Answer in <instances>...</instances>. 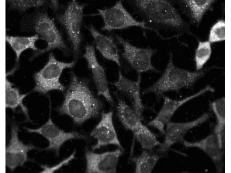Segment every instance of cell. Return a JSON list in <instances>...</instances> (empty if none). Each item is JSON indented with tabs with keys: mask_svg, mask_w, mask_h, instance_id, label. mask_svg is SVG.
<instances>
[{
	"mask_svg": "<svg viewBox=\"0 0 231 173\" xmlns=\"http://www.w3.org/2000/svg\"><path fill=\"white\" fill-rule=\"evenodd\" d=\"M102 108V103L86 82L72 74L64 101L59 109L60 113L69 116L75 123L79 124L98 116Z\"/></svg>",
	"mask_w": 231,
	"mask_h": 173,
	"instance_id": "1",
	"label": "cell"
},
{
	"mask_svg": "<svg viewBox=\"0 0 231 173\" xmlns=\"http://www.w3.org/2000/svg\"><path fill=\"white\" fill-rule=\"evenodd\" d=\"M172 57L170 54L163 72L153 85L143 91V94L152 93L159 96L168 91H178L192 86L204 75V71L191 72L177 67Z\"/></svg>",
	"mask_w": 231,
	"mask_h": 173,
	"instance_id": "2",
	"label": "cell"
},
{
	"mask_svg": "<svg viewBox=\"0 0 231 173\" xmlns=\"http://www.w3.org/2000/svg\"><path fill=\"white\" fill-rule=\"evenodd\" d=\"M74 64V61L66 63L58 61L51 53L44 67L34 74V91L43 94L53 90L64 91L65 87L60 81L61 75L65 69L72 67Z\"/></svg>",
	"mask_w": 231,
	"mask_h": 173,
	"instance_id": "3",
	"label": "cell"
},
{
	"mask_svg": "<svg viewBox=\"0 0 231 173\" xmlns=\"http://www.w3.org/2000/svg\"><path fill=\"white\" fill-rule=\"evenodd\" d=\"M135 4L147 18L157 24L178 27L182 19L174 6L164 0H137Z\"/></svg>",
	"mask_w": 231,
	"mask_h": 173,
	"instance_id": "4",
	"label": "cell"
},
{
	"mask_svg": "<svg viewBox=\"0 0 231 173\" xmlns=\"http://www.w3.org/2000/svg\"><path fill=\"white\" fill-rule=\"evenodd\" d=\"M98 10V13L96 15L101 16L104 22L103 30L110 31L135 27L158 33L157 30L146 26L145 22L135 18L124 7L121 1L109 8Z\"/></svg>",
	"mask_w": 231,
	"mask_h": 173,
	"instance_id": "5",
	"label": "cell"
},
{
	"mask_svg": "<svg viewBox=\"0 0 231 173\" xmlns=\"http://www.w3.org/2000/svg\"><path fill=\"white\" fill-rule=\"evenodd\" d=\"M116 38L123 48V57L137 72H160L152 63V58L157 52L156 50L136 46L120 36H117Z\"/></svg>",
	"mask_w": 231,
	"mask_h": 173,
	"instance_id": "6",
	"label": "cell"
},
{
	"mask_svg": "<svg viewBox=\"0 0 231 173\" xmlns=\"http://www.w3.org/2000/svg\"><path fill=\"white\" fill-rule=\"evenodd\" d=\"M86 5L72 0L69 4L64 12L57 17L58 20L66 30L76 56L78 54L79 49L83 10Z\"/></svg>",
	"mask_w": 231,
	"mask_h": 173,
	"instance_id": "7",
	"label": "cell"
},
{
	"mask_svg": "<svg viewBox=\"0 0 231 173\" xmlns=\"http://www.w3.org/2000/svg\"><path fill=\"white\" fill-rule=\"evenodd\" d=\"M213 90L211 86L208 85L196 93L181 99H174L163 96V105L155 117L150 121L148 125L156 128L161 133L165 134L164 127L169 122L176 111L182 106L201 95Z\"/></svg>",
	"mask_w": 231,
	"mask_h": 173,
	"instance_id": "8",
	"label": "cell"
},
{
	"mask_svg": "<svg viewBox=\"0 0 231 173\" xmlns=\"http://www.w3.org/2000/svg\"><path fill=\"white\" fill-rule=\"evenodd\" d=\"M35 30L40 38L47 44L46 47L40 50L35 56L53 49H64L66 46L60 33L53 20L46 14H42L36 22Z\"/></svg>",
	"mask_w": 231,
	"mask_h": 173,
	"instance_id": "9",
	"label": "cell"
},
{
	"mask_svg": "<svg viewBox=\"0 0 231 173\" xmlns=\"http://www.w3.org/2000/svg\"><path fill=\"white\" fill-rule=\"evenodd\" d=\"M30 133H36L43 136L49 142L46 150H53L58 155L59 149L66 141L72 139H85V137L76 132H66L56 126L50 117L47 122L36 129L25 127Z\"/></svg>",
	"mask_w": 231,
	"mask_h": 173,
	"instance_id": "10",
	"label": "cell"
},
{
	"mask_svg": "<svg viewBox=\"0 0 231 173\" xmlns=\"http://www.w3.org/2000/svg\"><path fill=\"white\" fill-rule=\"evenodd\" d=\"M122 149L107 151L101 153L89 150L85 154L86 161V172L87 173H115Z\"/></svg>",
	"mask_w": 231,
	"mask_h": 173,
	"instance_id": "11",
	"label": "cell"
},
{
	"mask_svg": "<svg viewBox=\"0 0 231 173\" xmlns=\"http://www.w3.org/2000/svg\"><path fill=\"white\" fill-rule=\"evenodd\" d=\"M83 57L86 60L91 70L97 91V95H102L111 104H114L110 92L108 82L104 68L98 63L93 46L88 45L85 48Z\"/></svg>",
	"mask_w": 231,
	"mask_h": 173,
	"instance_id": "12",
	"label": "cell"
},
{
	"mask_svg": "<svg viewBox=\"0 0 231 173\" xmlns=\"http://www.w3.org/2000/svg\"><path fill=\"white\" fill-rule=\"evenodd\" d=\"M209 117L208 114L205 113L198 119L190 121L168 122L166 124L164 140L159 146L158 151H166L173 144L183 141L185 136L189 131L205 122Z\"/></svg>",
	"mask_w": 231,
	"mask_h": 173,
	"instance_id": "13",
	"label": "cell"
},
{
	"mask_svg": "<svg viewBox=\"0 0 231 173\" xmlns=\"http://www.w3.org/2000/svg\"><path fill=\"white\" fill-rule=\"evenodd\" d=\"M113 116L112 111L101 113L100 121L90 133L97 140L96 144L92 146L93 151L109 144L117 145L122 149L114 126Z\"/></svg>",
	"mask_w": 231,
	"mask_h": 173,
	"instance_id": "14",
	"label": "cell"
},
{
	"mask_svg": "<svg viewBox=\"0 0 231 173\" xmlns=\"http://www.w3.org/2000/svg\"><path fill=\"white\" fill-rule=\"evenodd\" d=\"M18 131L17 126H12L9 143L5 149V165L11 170L23 166L27 160L28 152L36 148L21 141L18 136Z\"/></svg>",
	"mask_w": 231,
	"mask_h": 173,
	"instance_id": "15",
	"label": "cell"
},
{
	"mask_svg": "<svg viewBox=\"0 0 231 173\" xmlns=\"http://www.w3.org/2000/svg\"><path fill=\"white\" fill-rule=\"evenodd\" d=\"M141 78L139 74L137 80L136 81L133 80L125 77L120 70L117 80L112 84L118 91L131 99L133 109L141 120L145 107L140 94Z\"/></svg>",
	"mask_w": 231,
	"mask_h": 173,
	"instance_id": "16",
	"label": "cell"
},
{
	"mask_svg": "<svg viewBox=\"0 0 231 173\" xmlns=\"http://www.w3.org/2000/svg\"><path fill=\"white\" fill-rule=\"evenodd\" d=\"M183 142L186 147L196 148L202 150L213 160L218 170H221L223 153L215 134L210 135L196 142H189L183 140Z\"/></svg>",
	"mask_w": 231,
	"mask_h": 173,
	"instance_id": "17",
	"label": "cell"
},
{
	"mask_svg": "<svg viewBox=\"0 0 231 173\" xmlns=\"http://www.w3.org/2000/svg\"><path fill=\"white\" fill-rule=\"evenodd\" d=\"M89 30L94 37L97 49L103 56L120 66L118 49L113 38L100 33L92 25L90 26Z\"/></svg>",
	"mask_w": 231,
	"mask_h": 173,
	"instance_id": "18",
	"label": "cell"
},
{
	"mask_svg": "<svg viewBox=\"0 0 231 173\" xmlns=\"http://www.w3.org/2000/svg\"><path fill=\"white\" fill-rule=\"evenodd\" d=\"M116 110L119 120L127 129L134 132L143 124L133 108L124 100L118 98Z\"/></svg>",
	"mask_w": 231,
	"mask_h": 173,
	"instance_id": "19",
	"label": "cell"
},
{
	"mask_svg": "<svg viewBox=\"0 0 231 173\" xmlns=\"http://www.w3.org/2000/svg\"><path fill=\"white\" fill-rule=\"evenodd\" d=\"M40 38L35 34L29 37L6 35V41L15 52L16 60L18 61L21 53L25 50L31 49L34 51L38 50L35 45L36 41Z\"/></svg>",
	"mask_w": 231,
	"mask_h": 173,
	"instance_id": "20",
	"label": "cell"
},
{
	"mask_svg": "<svg viewBox=\"0 0 231 173\" xmlns=\"http://www.w3.org/2000/svg\"><path fill=\"white\" fill-rule=\"evenodd\" d=\"M14 84L5 78V108L11 109L14 111L20 106L22 110L29 117L28 110L23 103L25 98L28 94H21L18 89L13 87Z\"/></svg>",
	"mask_w": 231,
	"mask_h": 173,
	"instance_id": "21",
	"label": "cell"
},
{
	"mask_svg": "<svg viewBox=\"0 0 231 173\" xmlns=\"http://www.w3.org/2000/svg\"><path fill=\"white\" fill-rule=\"evenodd\" d=\"M210 106L215 114L217 123L215 128L216 136L220 147L223 145L222 138L225 125V98L222 97L212 102Z\"/></svg>",
	"mask_w": 231,
	"mask_h": 173,
	"instance_id": "22",
	"label": "cell"
},
{
	"mask_svg": "<svg viewBox=\"0 0 231 173\" xmlns=\"http://www.w3.org/2000/svg\"><path fill=\"white\" fill-rule=\"evenodd\" d=\"M159 159L158 155L143 151L139 155L132 159L135 164V172H151Z\"/></svg>",
	"mask_w": 231,
	"mask_h": 173,
	"instance_id": "23",
	"label": "cell"
},
{
	"mask_svg": "<svg viewBox=\"0 0 231 173\" xmlns=\"http://www.w3.org/2000/svg\"><path fill=\"white\" fill-rule=\"evenodd\" d=\"M133 133L137 141L144 149L151 150L161 144L156 135L143 124Z\"/></svg>",
	"mask_w": 231,
	"mask_h": 173,
	"instance_id": "24",
	"label": "cell"
},
{
	"mask_svg": "<svg viewBox=\"0 0 231 173\" xmlns=\"http://www.w3.org/2000/svg\"><path fill=\"white\" fill-rule=\"evenodd\" d=\"M210 43L208 41L199 42L195 57L196 71H200L210 58L211 54Z\"/></svg>",
	"mask_w": 231,
	"mask_h": 173,
	"instance_id": "25",
	"label": "cell"
},
{
	"mask_svg": "<svg viewBox=\"0 0 231 173\" xmlns=\"http://www.w3.org/2000/svg\"><path fill=\"white\" fill-rule=\"evenodd\" d=\"M191 11L193 18L198 23L201 20L203 15L214 1L212 0H185Z\"/></svg>",
	"mask_w": 231,
	"mask_h": 173,
	"instance_id": "26",
	"label": "cell"
},
{
	"mask_svg": "<svg viewBox=\"0 0 231 173\" xmlns=\"http://www.w3.org/2000/svg\"><path fill=\"white\" fill-rule=\"evenodd\" d=\"M225 40V22L219 20L212 27L210 30L209 42L214 43Z\"/></svg>",
	"mask_w": 231,
	"mask_h": 173,
	"instance_id": "27",
	"label": "cell"
},
{
	"mask_svg": "<svg viewBox=\"0 0 231 173\" xmlns=\"http://www.w3.org/2000/svg\"><path fill=\"white\" fill-rule=\"evenodd\" d=\"M12 6L14 8L25 10L33 7H37L43 5L45 1L42 0H11Z\"/></svg>",
	"mask_w": 231,
	"mask_h": 173,
	"instance_id": "28",
	"label": "cell"
},
{
	"mask_svg": "<svg viewBox=\"0 0 231 173\" xmlns=\"http://www.w3.org/2000/svg\"><path fill=\"white\" fill-rule=\"evenodd\" d=\"M76 151H74L73 153L68 157L63 160L58 164L54 166L49 167L47 166H44L43 168L44 170L43 171V172L51 173L59 169L64 165L68 164L69 162L73 159L75 158V155Z\"/></svg>",
	"mask_w": 231,
	"mask_h": 173,
	"instance_id": "29",
	"label": "cell"
}]
</instances>
